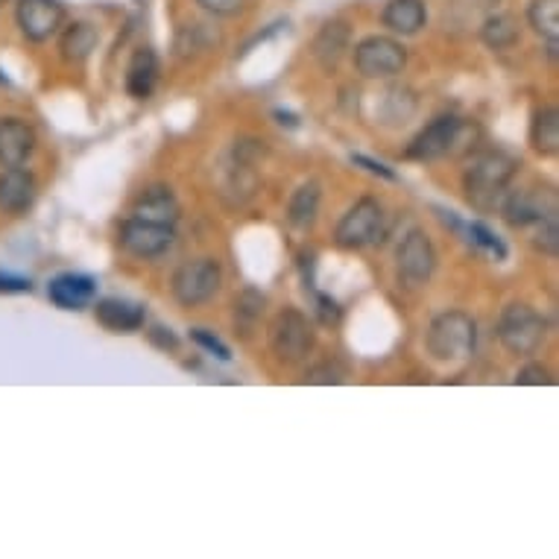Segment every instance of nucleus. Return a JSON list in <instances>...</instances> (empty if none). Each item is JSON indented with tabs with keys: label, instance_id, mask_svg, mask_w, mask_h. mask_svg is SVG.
<instances>
[{
	"label": "nucleus",
	"instance_id": "obj_1",
	"mask_svg": "<svg viewBox=\"0 0 559 559\" xmlns=\"http://www.w3.org/2000/svg\"><path fill=\"white\" fill-rule=\"evenodd\" d=\"M480 141V127L475 120H463L457 115H440L413 138L404 158L411 162H437L445 156H468Z\"/></svg>",
	"mask_w": 559,
	"mask_h": 559
},
{
	"label": "nucleus",
	"instance_id": "obj_2",
	"mask_svg": "<svg viewBox=\"0 0 559 559\" xmlns=\"http://www.w3.org/2000/svg\"><path fill=\"white\" fill-rule=\"evenodd\" d=\"M515 170H519V162L501 150H486V153L472 156L466 174H463V191H466L472 209L484 214L496 212L513 182Z\"/></svg>",
	"mask_w": 559,
	"mask_h": 559
},
{
	"label": "nucleus",
	"instance_id": "obj_3",
	"mask_svg": "<svg viewBox=\"0 0 559 559\" xmlns=\"http://www.w3.org/2000/svg\"><path fill=\"white\" fill-rule=\"evenodd\" d=\"M425 346H428V355L442 364L472 358L477 346V322L466 311L440 313L433 317Z\"/></svg>",
	"mask_w": 559,
	"mask_h": 559
},
{
	"label": "nucleus",
	"instance_id": "obj_4",
	"mask_svg": "<svg viewBox=\"0 0 559 559\" xmlns=\"http://www.w3.org/2000/svg\"><path fill=\"white\" fill-rule=\"evenodd\" d=\"M498 340L510 355L527 358L536 355V348L545 343L548 334V322L539 311H533L531 305L524 302H510L498 317Z\"/></svg>",
	"mask_w": 559,
	"mask_h": 559
},
{
	"label": "nucleus",
	"instance_id": "obj_5",
	"mask_svg": "<svg viewBox=\"0 0 559 559\" xmlns=\"http://www.w3.org/2000/svg\"><path fill=\"white\" fill-rule=\"evenodd\" d=\"M381 238H384V205L372 197L355 202L334 229L337 247L348 249V252L372 247Z\"/></svg>",
	"mask_w": 559,
	"mask_h": 559
},
{
	"label": "nucleus",
	"instance_id": "obj_6",
	"mask_svg": "<svg viewBox=\"0 0 559 559\" xmlns=\"http://www.w3.org/2000/svg\"><path fill=\"white\" fill-rule=\"evenodd\" d=\"M223 285V270L214 258H193L185 261L174 273V299L185 308H197L217 296Z\"/></svg>",
	"mask_w": 559,
	"mask_h": 559
},
{
	"label": "nucleus",
	"instance_id": "obj_7",
	"mask_svg": "<svg viewBox=\"0 0 559 559\" xmlns=\"http://www.w3.org/2000/svg\"><path fill=\"white\" fill-rule=\"evenodd\" d=\"M355 68L367 80H393L407 68V47L390 36H369L355 47Z\"/></svg>",
	"mask_w": 559,
	"mask_h": 559
},
{
	"label": "nucleus",
	"instance_id": "obj_8",
	"mask_svg": "<svg viewBox=\"0 0 559 559\" xmlns=\"http://www.w3.org/2000/svg\"><path fill=\"white\" fill-rule=\"evenodd\" d=\"M270 348L278 360L296 364L311 355L313 348V325L302 311L285 308L270 325Z\"/></svg>",
	"mask_w": 559,
	"mask_h": 559
},
{
	"label": "nucleus",
	"instance_id": "obj_9",
	"mask_svg": "<svg viewBox=\"0 0 559 559\" xmlns=\"http://www.w3.org/2000/svg\"><path fill=\"white\" fill-rule=\"evenodd\" d=\"M395 270L407 287H423L431 282L437 270V249L423 229H411L404 235L395 252Z\"/></svg>",
	"mask_w": 559,
	"mask_h": 559
},
{
	"label": "nucleus",
	"instance_id": "obj_10",
	"mask_svg": "<svg viewBox=\"0 0 559 559\" xmlns=\"http://www.w3.org/2000/svg\"><path fill=\"white\" fill-rule=\"evenodd\" d=\"M176 231L174 226H158V223L138 221V217H129L123 226H120V247L127 249L129 255L135 258H158L165 255L167 249L174 247Z\"/></svg>",
	"mask_w": 559,
	"mask_h": 559
},
{
	"label": "nucleus",
	"instance_id": "obj_11",
	"mask_svg": "<svg viewBox=\"0 0 559 559\" xmlns=\"http://www.w3.org/2000/svg\"><path fill=\"white\" fill-rule=\"evenodd\" d=\"M498 209H501L504 221L513 229H527V226H536L550 214H557V202H554L550 191L531 188V191H507Z\"/></svg>",
	"mask_w": 559,
	"mask_h": 559
},
{
	"label": "nucleus",
	"instance_id": "obj_12",
	"mask_svg": "<svg viewBox=\"0 0 559 559\" xmlns=\"http://www.w3.org/2000/svg\"><path fill=\"white\" fill-rule=\"evenodd\" d=\"M15 21L29 41H47L62 29L64 7L59 0H19Z\"/></svg>",
	"mask_w": 559,
	"mask_h": 559
},
{
	"label": "nucleus",
	"instance_id": "obj_13",
	"mask_svg": "<svg viewBox=\"0 0 559 559\" xmlns=\"http://www.w3.org/2000/svg\"><path fill=\"white\" fill-rule=\"evenodd\" d=\"M47 296L62 311H85L97 299V282L85 273H59L50 278Z\"/></svg>",
	"mask_w": 559,
	"mask_h": 559
},
{
	"label": "nucleus",
	"instance_id": "obj_14",
	"mask_svg": "<svg viewBox=\"0 0 559 559\" xmlns=\"http://www.w3.org/2000/svg\"><path fill=\"white\" fill-rule=\"evenodd\" d=\"M94 317L111 334H135L147 322V308L141 302H132V299L106 296V299L94 305Z\"/></svg>",
	"mask_w": 559,
	"mask_h": 559
},
{
	"label": "nucleus",
	"instance_id": "obj_15",
	"mask_svg": "<svg viewBox=\"0 0 559 559\" xmlns=\"http://www.w3.org/2000/svg\"><path fill=\"white\" fill-rule=\"evenodd\" d=\"M36 176L24 167H7L0 174V212L3 214H27L36 202Z\"/></svg>",
	"mask_w": 559,
	"mask_h": 559
},
{
	"label": "nucleus",
	"instance_id": "obj_16",
	"mask_svg": "<svg viewBox=\"0 0 559 559\" xmlns=\"http://www.w3.org/2000/svg\"><path fill=\"white\" fill-rule=\"evenodd\" d=\"M36 153V132L21 118L0 120V165L24 167Z\"/></svg>",
	"mask_w": 559,
	"mask_h": 559
},
{
	"label": "nucleus",
	"instance_id": "obj_17",
	"mask_svg": "<svg viewBox=\"0 0 559 559\" xmlns=\"http://www.w3.org/2000/svg\"><path fill=\"white\" fill-rule=\"evenodd\" d=\"M179 214H182L179 200H176V193L167 185H153V188H147V191L138 197L135 209H132V217L158 223V226H176Z\"/></svg>",
	"mask_w": 559,
	"mask_h": 559
},
{
	"label": "nucleus",
	"instance_id": "obj_18",
	"mask_svg": "<svg viewBox=\"0 0 559 559\" xmlns=\"http://www.w3.org/2000/svg\"><path fill=\"white\" fill-rule=\"evenodd\" d=\"M158 85V56L150 47H138L127 64V94L132 100H150Z\"/></svg>",
	"mask_w": 559,
	"mask_h": 559
},
{
	"label": "nucleus",
	"instance_id": "obj_19",
	"mask_svg": "<svg viewBox=\"0 0 559 559\" xmlns=\"http://www.w3.org/2000/svg\"><path fill=\"white\" fill-rule=\"evenodd\" d=\"M381 21L395 36H416L428 24V7L425 0H390L381 12Z\"/></svg>",
	"mask_w": 559,
	"mask_h": 559
},
{
	"label": "nucleus",
	"instance_id": "obj_20",
	"mask_svg": "<svg viewBox=\"0 0 559 559\" xmlns=\"http://www.w3.org/2000/svg\"><path fill=\"white\" fill-rule=\"evenodd\" d=\"M348 41H352V29H348L346 21H329V24H322V29L313 38V59L325 71H334L340 59L346 56Z\"/></svg>",
	"mask_w": 559,
	"mask_h": 559
},
{
	"label": "nucleus",
	"instance_id": "obj_21",
	"mask_svg": "<svg viewBox=\"0 0 559 559\" xmlns=\"http://www.w3.org/2000/svg\"><path fill=\"white\" fill-rule=\"evenodd\" d=\"M100 45V33L94 24L88 21H74V24H68L59 38V50H62V59L64 62H85L88 56L97 50Z\"/></svg>",
	"mask_w": 559,
	"mask_h": 559
},
{
	"label": "nucleus",
	"instance_id": "obj_22",
	"mask_svg": "<svg viewBox=\"0 0 559 559\" xmlns=\"http://www.w3.org/2000/svg\"><path fill=\"white\" fill-rule=\"evenodd\" d=\"M320 185H299L294 197H290V202H287V221H290V226H296V229H311L313 223H317V214H320Z\"/></svg>",
	"mask_w": 559,
	"mask_h": 559
},
{
	"label": "nucleus",
	"instance_id": "obj_23",
	"mask_svg": "<svg viewBox=\"0 0 559 559\" xmlns=\"http://www.w3.org/2000/svg\"><path fill=\"white\" fill-rule=\"evenodd\" d=\"M531 147L539 156H557L559 153V111L557 106H545L531 120Z\"/></svg>",
	"mask_w": 559,
	"mask_h": 559
},
{
	"label": "nucleus",
	"instance_id": "obj_24",
	"mask_svg": "<svg viewBox=\"0 0 559 559\" xmlns=\"http://www.w3.org/2000/svg\"><path fill=\"white\" fill-rule=\"evenodd\" d=\"M416 94L407 88V85H393L390 92L381 97V106H378V118L386 127H404L407 120L416 115Z\"/></svg>",
	"mask_w": 559,
	"mask_h": 559
},
{
	"label": "nucleus",
	"instance_id": "obj_25",
	"mask_svg": "<svg viewBox=\"0 0 559 559\" xmlns=\"http://www.w3.org/2000/svg\"><path fill=\"white\" fill-rule=\"evenodd\" d=\"M480 41L489 50H510L519 45V21L510 12H496L480 24Z\"/></svg>",
	"mask_w": 559,
	"mask_h": 559
},
{
	"label": "nucleus",
	"instance_id": "obj_26",
	"mask_svg": "<svg viewBox=\"0 0 559 559\" xmlns=\"http://www.w3.org/2000/svg\"><path fill=\"white\" fill-rule=\"evenodd\" d=\"M527 24L542 38L557 41L559 38V0H531L527 7Z\"/></svg>",
	"mask_w": 559,
	"mask_h": 559
},
{
	"label": "nucleus",
	"instance_id": "obj_27",
	"mask_svg": "<svg viewBox=\"0 0 559 559\" xmlns=\"http://www.w3.org/2000/svg\"><path fill=\"white\" fill-rule=\"evenodd\" d=\"M460 231L463 235H468V243L475 249H480L484 255L496 258V261H504L507 258V243L501 238H498L496 231L489 229V226H484V223H468V226H460Z\"/></svg>",
	"mask_w": 559,
	"mask_h": 559
},
{
	"label": "nucleus",
	"instance_id": "obj_28",
	"mask_svg": "<svg viewBox=\"0 0 559 559\" xmlns=\"http://www.w3.org/2000/svg\"><path fill=\"white\" fill-rule=\"evenodd\" d=\"M533 247L539 249L542 255H557L559 247V229H557V214H550L542 223H536V238H533Z\"/></svg>",
	"mask_w": 559,
	"mask_h": 559
},
{
	"label": "nucleus",
	"instance_id": "obj_29",
	"mask_svg": "<svg viewBox=\"0 0 559 559\" xmlns=\"http://www.w3.org/2000/svg\"><path fill=\"white\" fill-rule=\"evenodd\" d=\"M191 340H193V343H197V346H200V348H205V352H209L212 358L223 360V364H229V360H231L229 346H226V343H223L221 337H214V334H212V331H209V329H193V331H191Z\"/></svg>",
	"mask_w": 559,
	"mask_h": 559
},
{
	"label": "nucleus",
	"instance_id": "obj_30",
	"mask_svg": "<svg viewBox=\"0 0 559 559\" xmlns=\"http://www.w3.org/2000/svg\"><path fill=\"white\" fill-rule=\"evenodd\" d=\"M261 311H264V296L255 294V290H243L238 302H235V320L255 322Z\"/></svg>",
	"mask_w": 559,
	"mask_h": 559
},
{
	"label": "nucleus",
	"instance_id": "obj_31",
	"mask_svg": "<svg viewBox=\"0 0 559 559\" xmlns=\"http://www.w3.org/2000/svg\"><path fill=\"white\" fill-rule=\"evenodd\" d=\"M352 165L364 167L367 174L381 176V179H386V182H395V179H399V176H395V170H390V167L381 165V162H376V158L364 156V153H352Z\"/></svg>",
	"mask_w": 559,
	"mask_h": 559
},
{
	"label": "nucleus",
	"instance_id": "obj_32",
	"mask_svg": "<svg viewBox=\"0 0 559 559\" xmlns=\"http://www.w3.org/2000/svg\"><path fill=\"white\" fill-rule=\"evenodd\" d=\"M197 3H200L209 15H221V19H226V15L240 12V7H243L247 0H197Z\"/></svg>",
	"mask_w": 559,
	"mask_h": 559
},
{
	"label": "nucleus",
	"instance_id": "obj_33",
	"mask_svg": "<svg viewBox=\"0 0 559 559\" xmlns=\"http://www.w3.org/2000/svg\"><path fill=\"white\" fill-rule=\"evenodd\" d=\"M29 290H33V282L24 275L0 273V294H29Z\"/></svg>",
	"mask_w": 559,
	"mask_h": 559
},
{
	"label": "nucleus",
	"instance_id": "obj_34",
	"mask_svg": "<svg viewBox=\"0 0 559 559\" xmlns=\"http://www.w3.org/2000/svg\"><path fill=\"white\" fill-rule=\"evenodd\" d=\"M515 384H531V386H542L550 384L548 369L539 367V364H531V367H524L519 376H515Z\"/></svg>",
	"mask_w": 559,
	"mask_h": 559
},
{
	"label": "nucleus",
	"instance_id": "obj_35",
	"mask_svg": "<svg viewBox=\"0 0 559 559\" xmlns=\"http://www.w3.org/2000/svg\"><path fill=\"white\" fill-rule=\"evenodd\" d=\"M150 340H153V346L165 348V352H174L179 346V337L170 329H165V325H156V329L150 331Z\"/></svg>",
	"mask_w": 559,
	"mask_h": 559
},
{
	"label": "nucleus",
	"instance_id": "obj_36",
	"mask_svg": "<svg viewBox=\"0 0 559 559\" xmlns=\"http://www.w3.org/2000/svg\"><path fill=\"white\" fill-rule=\"evenodd\" d=\"M308 381H311V384H340V372L325 364V367L311 369V372H308Z\"/></svg>",
	"mask_w": 559,
	"mask_h": 559
},
{
	"label": "nucleus",
	"instance_id": "obj_37",
	"mask_svg": "<svg viewBox=\"0 0 559 559\" xmlns=\"http://www.w3.org/2000/svg\"><path fill=\"white\" fill-rule=\"evenodd\" d=\"M317 305H320V313L325 322H334L340 317L337 302H334V299H329V296H317Z\"/></svg>",
	"mask_w": 559,
	"mask_h": 559
},
{
	"label": "nucleus",
	"instance_id": "obj_38",
	"mask_svg": "<svg viewBox=\"0 0 559 559\" xmlns=\"http://www.w3.org/2000/svg\"><path fill=\"white\" fill-rule=\"evenodd\" d=\"M275 118H278V123H287V127H299V120L290 111H275Z\"/></svg>",
	"mask_w": 559,
	"mask_h": 559
},
{
	"label": "nucleus",
	"instance_id": "obj_39",
	"mask_svg": "<svg viewBox=\"0 0 559 559\" xmlns=\"http://www.w3.org/2000/svg\"><path fill=\"white\" fill-rule=\"evenodd\" d=\"M0 85H10V76L3 74V71H0Z\"/></svg>",
	"mask_w": 559,
	"mask_h": 559
}]
</instances>
